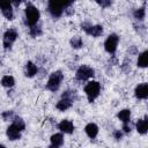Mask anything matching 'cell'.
<instances>
[{"instance_id": "obj_1", "label": "cell", "mask_w": 148, "mask_h": 148, "mask_svg": "<svg viewBox=\"0 0 148 148\" xmlns=\"http://www.w3.org/2000/svg\"><path fill=\"white\" fill-rule=\"evenodd\" d=\"M75 0H47L46 12L52 20H59L64 14L69 16L74 14L73 5Z\"/></svg>"}, {"instance_id": "obj_2", "label": "cell", "mask_w": 148, "mask_h": 148, "mask_svg": "<svg viewBox=\"0 0 148 148\" xmlns=\"http://www.w3.org/2000/svg\"><path fill=\"white\" fill-rule=\"evenodd\" d=\"M39 20H40V12H39V9L34 3L28 2L25 5V8H24V17H23L24 25L30 28V27L39 23Z\"/></svg>"}, {"instance_id": "obj_3", "label": "cell", "mask_w": 148, "mask_h": 148, "mask_svg": "<svg viewBox=\"0 0 148 148\" xmlns=\"http://www.w3.org/2000/svg\"><path fill=\"white\" fill-rule=\"evenodd\" d=\"M101 90H102V86L98 81L96 80H90L88 81L84 87H83V91L86 94V97L88 99L89 103H94L101 95Z\"/></svg>"}, {"instance_id": "obj_4", "label": "cell", "mask_w": 148, "mask_h": 148, "mask_svg": "<svg viewBox=\"0 0 148 148\" xmlns=\"http://www.w3.org/2000/svg\"><path fill=\"white\" fill-rule=\"evenodd\" d=\"M64 79H65V76H64L62 71L58 69V71L52 72V73L49 75V79H47V81H46V83H45L46 90H49V91H51V92H57V91L60 89Z\"/></svg>"}, {"instance_id": "obj_5", "label": "cell", "mask_w": 148, "mask_h": 148, "mask_svg": "<svg viewBox=\"0 0 148 148\" xmlns=\"http://www.w3.org/2000/svg\"><path fill=\"white\" fill-rule=\"evenodd\" d=\"M94 76H95V69L88 65H80L74 74V79L77 82H86L90 79H94Z\"/></svg>"}, {"instance_id": "obj_6", "label": "cell", "mask_w": 148, "mask_h": 148, "mask_svg": "<svg viewBox=\"0 0 148 148\" xmlns=\"http://www.w3.org/2000/svg\"><path fill=\"white\" fill-rule=\"evenodd\" d=\"M18 38V31L16 30V28L12 27V28H8L5 32H3V36H2V46H3V50L5 51H10L14 43L17 40Z\"/></svg>"}, {"instance_id": "obj_7", "label": "cell", "mask_w": 148, "mask_h": 148, "mask_svg": "<svg viewBox=\"0 0 148 148\" xmlns=\"http://www.w3.org/2000/svg\"><path fill=\"white\" fill-rule=\"evenodd\" d=\"M80 27L86 35L94 38H98L104 34V27L102 24H91L90 22H82Z\"/></svg>"}, {"instance_id": "obj_8", "label": "cell", "mask_w": 148, "mask_h": 148, "mask_svg": "<svg viewBox=\"0 0 148 148\" xmlns=\"http://www.w3.org/2000/svg\"><path fill=\"white\" fill-rule=\"evenodd\" d=\"M119 40H120L119 35L116 34V32H111L106 37V39L104 40V50H105V52L109 53V54H116Z\"/></svg>"}, {"instance_id": "obj_9", "label": "cell", "mask_w": 148, "mask_h": 148, "mask_svg": "<svg viewBox=\"0 0 148 148\" xmlns=\"http://www.w3.org/2000/svg\"><path fill=\"white\" fill-rule=\"evenodd\" d=\"M0 12L6 20L12 21L14 18V9H13L12 0H0Z\"/></svg>"}, {"instance_id": "obj_10", "label": "cell", "mask_w": 148, "mask_h": 148, "mask_svg": "<svg viewBox=\"0 0 148 148\" xmlns=\"http://www.w3.org/2000/svg\"><path fill=\"white\" fill-rule=\"evenodd\" d=\"M57 127H58V130H59L61 133L68 134V135L73 134L74 131H75V125H74V123H73L72 120H69V119H62V120H60V121L58 123Z\"/></svg>"}, {"instance_id": "obj_11", "label": "cell", "mask_w": 148, "mask_h": 148, "mask_svg": "<svg viewBox=\"0 0 148 148\" xmlns=\"http://www.w3.org/2000/svg\"><path fill=\"white\" fill-rule=\"evenodd\" d=\"M134 96L139 101L147 99L148 98V83L142 82V83L136 84V87L134 88Z\"/></svg>"}, {"instance_id": "obj_12", "label": "cell", "mask_w": 148, "mask_h": 148, "mask_svg": "<svg viewBox=\"0 0 148 148\" xmlns=\"http://www.w3.org/2000/svg\"><path fill=\"white\" fill-rule=\"evenodd\" d=\"M6 136L9 141H17L22 138V131H20L13 123L6 128Z\"/></svg>"}, {"instance_id": "obj_13", "label": "cell", "mask_w": 148, "mask_h": 148, "mask_svg": "<svg viewBox=\"0 0 148 148\" xmlns=\"http://www.w3.org/2000/svg\"><path fill=\"white\" fill-rule=\"evenodd\" d=\"M39 72L38 66L32 61V60H28L24 65V76L28 79H32L35 77Z\"/></svg>"}, {"instance_id": "obj_14", "label": "cell", "mask_w": 148, "mask_h": 148, "mask_svg": "<svg viewBox=\"0 0 148 148\" xmlns=\"http://www.w3.org/2000/svg\"><path fill=\"white\" fill-rule=\"evenodd\" d=\"M135 130L140 135H146L148 133V117L143 116L142 118H139L135 123Z\"/></svg>"}, {"instance_id": "obj_15", "label": "cell", "mask_w": 148, "mask_h": 148, "mask_svg": "<svg viewBox=\"0 0 148 148\" xmlns=\"http://www.w3.org/2000/svg\"><path fill=\"white\" fill-rule=\"evenodd\" d=\"M98 132H99V127H98V125L96 123H88L84 126V133L91 140H94V139L97 138Z\"/></svg>"}, {"instance_id": "obj_16", "label": "cell", "mask_w": 148, "mask_h": 148, "mask_svg": "<svg viewBox=\"0 0 148 148\" xmlns=\"http://www.w3.org/2000/svg\"><path fill=\"white\" fill-rule=\"evenodd\" d=\"M74 104V101L66 98V97H60V99L56 103V109L60 112H65L67 110H69Z\"/></svg>"}, {"instance_id": "obj_17", "label": "cell", "mask_w": 148, "mask_h": 148, "mask_svg": "<svg viewBox=\"0 0 148 148\" xmlns=\"http://www.w3.org/2000/svg\"><path fill=\"white\" fill-rule=\"evenodd\" d=\"M64 142H65L64 133H61V132L54 133V134H52L51 138H50V147H51V148H59V147H62V146H64Z\"/></svg>"}, {"instance_id": "obj_18", "label": "cell", "mask_w": 148, "mask_h": 148, "mask_svg": "<svg viewBox=\"0 0 148 148\" xmlns=\"http://www.w3.org/2000/svg\"><path fill=\"white\" fill-rule=\"evenodd\" d=\"M132 15H133V18L136 22H143L145 18H146V2H143V5L141 7L134 9Z\"/></svg>"}, {"instance_id": "obj_19", "label": "cell", "mask_w": 148, "mask_h": 148, "mask_svg": "<svg viewBox=\"0 0 148 148\" xmlns=\"http://www.w3.org/2000/svg\"><path fill=\"white\" fill-rule=\"evenodd\" d=\"M136 66L139 68H147V66H148V51L147 50H143L142 52L138 53Z\"/></svg>"}, {"instance_id": "obj_20", "label": "cell", "mask_w": 148, "mask_h": 148, "mask_svg": "<svg viewBox=\"0 0 148 148\" xmlns=\"http://www.w3.org/2000/svg\"><path fill=\"white\" fill-rule=\"evenodd\" d=\"M117 118L123 124L131 123V118H132V111H131V109H121L120 111H118Z\"/></svg>"}, {"instance_id": "obj_21", "label": "cell", "mask_w": 148, "mask_h": 148, "mask_svg": "<svg viewBox=\"0 0 148 148\" xmlns=\"http://www.w3.org/2000/svg\"><path fill=\"white\" fill-rule=\"evenodd\" d=\"M69 45L74 50H80L84 46V43H83V39L81 36H73L69 39Z\"/></svg>"}, {"instance_id": "obj_22", "label": "cell", "mask_w": 148, "mask_h": 148, "mask_svg": "<svg viewBox=\"0 0 148 148\" xmlns=\"http://www.w3.org/2000/svg\"><path fill=\"white\" fill-rule=\"evenodd\" d=\"M28 32H29L30 37H32V38L40 37V36L43 35V28H42L40 22H39V23H37V24H35V25H32V27H30Z\"/></svg>"}, {"instance_id": "obj_23", "label": "cell", "mask_w": 148, "mask_h": 148, "mask_svg": "<svg viewBox=\"0 0 148 148\" xmlns=\"http://www.w3.org/2000/svg\"><path fill=\"white\" fill-rule=\"evenodd\" d=\"M0 83H1V86L2 87H5V88H13L14 86H15V79H14V76L13 75H3L2 77H1V80H0Z\"/></svg>"}, {"instance_id": "obj_24", "label": "cell", "mask_w": 148, "mask_h": 148, "mask_svg": "<svg viewBox=\"0 0 148 148\" xmlns=\"http://www.w3.org/2000/svg\"><path fill=\"white\" fill-rule=\"evenodd\" d=\"M12 123L20 130V131H22V132H24L25 131V127H27V125H25V121L20 117V116H17V114H15L14 116V118H13V120H12Z\"/></svg>"}, {"instance_id": "obj_25", "label": "cell", "mask_w": 148, "mask_h": 148, "mask_svg": "<svg viewBox=\"0 0 148 148\" xmlns=\"http://www.w3.org/2000/svg\"><path fill=\"white\" fill-rule=\"evenodd\" d=\"M120 69H121V72H124V73H126V74H128V73L132 71V61H131V59H130L128 57H126V58L123 60V62H121V65H120Z\"/></svg>"}, {"instance_id": "obj_26", "label": "cell", "mask_w": 148, "mask_h": 148, "mask_svg": "<svg viewBox=\"0 0 148 148\" xmlns=\"http://www.w3.org/2000/svg\"><path fill=\"white\" fill-rule=\"evenodd\" d=\"M61 97H66V98H69L75 102L77 99V91L75 89H66L61 94Z\"/></svg>"}, {"instance_id": "obj_27", "label": "cell", "mask_w": 148, "mask_h": 148, "mask_svg": "<svg viewBox=\"0 0 148 148\" xmlns=\"http://www.w3.org/2000/svg\"><path fill=\"white\" fill-rule=\"evenodd\" d=\"M96 5H98L101 8L103 9H106V8H110L112 6V0H92Z\"/></svg>"}, {"instance_id": "obj_28", "label": "cell", "mask_w": 148, "mask_h": 148, "mask_svg": "<svg viewBox=\"0 0 148 148\" xmlns=\"http://www.w3.org/2000/svg\"><path fill=\"white\" fill-rule=\"evenodd\" d=\"M14 116H15V113L13 110H6L1 113V118L3 119V121H12Z\"/></svg>"}, {"instance_id": "obj_29", "label": "cell", "mask_w": 148, "mask_h": 148, "mask_svg": "<svg viewBox=\"0 0 148 148\" xmlns=\"http://www.w3.org/2000/svg\"><path fill=\"white\" fill-rule=\"evenodd\" d=\"M124 132L121 131V130H114L113 132H112V136H113V139L116 140V141H121L123 140V138H124Z\"/></svg>"}, {"instance_id": "obj_30", "label": "cell", "mask_w": 148, "mask_h": 148, "mask_svg": "<svg viewBox=\"0 0 148 148\" xmlns=\"http://www.w3.org/2000/svg\"><path fill=\"white\" fill-rule=\"evenodd\" d=\"M121 131L124 132V134H131V132H132V126H131V123H125V124H123Z\"/></svg>"}, {"instance_id": "obj_31", "label": "cell", "mask_w": 148, "mask_h": 148, "mask_svg": "<svg viewBox=\"0 0 148 148\" xmlns=\"http://www.w3.org/2000/svg\"><path fill=\"white\" fill-rule=\"evenodd\" d=\"M127 52H128V56H138L139 50H138V47H136L135 45H131V46L128 47Z\"/></svg>"}, {"instance_id": "obj_32", "label": "cell", "mask_w": 148, "mask_h": 148, "mask_svg": "<svg viewBox=\"0 0 148 148\" xmlns=\"http://www.w3.org/2000/svg\"><path fill=\"white\" fill-rule=\"evenodd\" d=\"M109 65H110V66L118 65V58L116 57V54H110V58H109Z\"/></svg>"}, {"instance_id": "obj_33", "label": "cell", "mask_w": 148, "mask_h": 148, "mask_svg": "<svg viewBox=\"0 0 148 148\" xmlns=\"http://www.w3.org/2000/svg\"><path fill=\"white\" fill-rule=\"evenodd\" d=\"M25 0H12V2H13V6L15 7V8H18L20 7V5L21 3H23Z\"/></svg>"}, {"instance_id": "obj_34", "label": "cell", "mask_w": 148, "mask_h": 148, "mask_svg": "<svg viewBox=\"0 0 148 148\" xmlns=\"http://www.w3.org/2000/svg\"><path fill=\"white\" fill-rule=\"evenodd\" d=\"M3 65V62H2V59H1V57H0V67Z\"/></svg>"}, {"instance_id": "obj_35", "label": "cell", "mask_w": 148, "mask_h": 148, "mask_svg": "<svg viewBox=\"0 0 148 148\" xmlns=\"http://www.w3.org/2000/svg\"><path fill=\"white\" fill-rule=\"evenodd\" d=\"M0 146H1V147H5V145H2V143H0Z\"/></svg>"}]
</instances>
